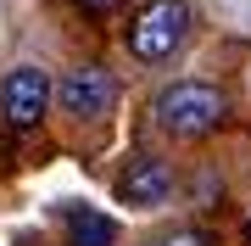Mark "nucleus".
Segmentation results:
<instances>
[{
	"instance_id": "8",
	"label": "nucleus",
	"mask_w": 251,
	"mask_h": 246,
	"mask_svg": "<svg viewBox=\"0 0 251 246\" xmlns=\"http://www.w3.org/2000/svg\"><path fill=\"white\" fill-rule=\"evenodd\" d=\"M78 6H84V11H112L117 0H78Z\"/></svg>"
},
{
	"instance_id": "2",
	"label": "nucleus",
	"mask_w": 251,
	"mask_h": 246,
	"mask_svg": "<svg viewBox=\"0 0 251 246\" xmlns=\"http://www.w3.org/2000/svg\"><path fill=\"white\" fill-rule=\"evenodd\" d=\"M190 23H196L190 17V0H145L134 17L123 23V45H128L134 62L162 67V62H173V56L184 51Z\"/></svg>"
},
{
	"instance_id": "1",
	"label": "nucleus",
	"mask_w": 251,
	"mask_h": 246,
	"mask_svg": "<svg viewBox=\"0 0 251 246\" xmlns=\"http://www.w3.org/2000/svg\"><path fill=\"white\" fill-rule=\"evenodd\" d=\"M224 118H229V101L206 79H173V84H162L156 101H151V123L168 140H206Z\"/></svg>"
},
{
	"instance_id": "3",
	"label": "nucleus",
	"mask_w": 251,
	"mask_h": 246,
	"mask_svg": "<svg viewBox=\"0 0 251 246\" xmlns=\"http://www.w3.org/2000/svg\"><path fill=\"white\" fill-rule=\"evenodd\" d=\"M50 101H56V79L39 62H17L0 79V118H6V129H34L50 112Z\"/></svg>"
},
{
	"instance_id": "5",
	"label": "nucleus",
	"mask_w": 251,
	"mask_h": 246,
	"mask_svg": "<svg viewBox=\"0 0 251 246\" xmlns=\"http://www.w3.org/2000/svg\"><path fill=\"white\" fill-rule=\"evenodd\" d=\"M173 185H179V173H173L168 157H151V151H140V157H128V168L117 173V201L123 207H162V201H173Z\"/></svg>"
},
{
	"instance_id": "9",
	"label": "nucleus",
	"mask_w": 251,
	"mask_h": 246,
	"mask_svg": "<svg viewBox=\"0 0 251 246\" xmlns=\"http://www.w3.org/2000/svg\"><path fill=\"white\" fill-rule=\"evenodd\" d=\"M240 241L251 246V207H246V224H240Z\"/></svg>"
},
{
	"instance_id": "7",
	"label": "nucleus",
	"mask_w": 251,
	"mask_h": 246,
	"mask_svg": "<svg viewBox=\"0 0 251 246\" xmlns=\"http://www.w3.org/2000/svg\"><path fill=\"white\" fill-rule=\"evenodd\" d=\"M151 246H212V241H206L201 229H168V235H156Z\"/></svg>"
},
{
	"instance_id": "6",
	"label": "nucleus",
	"mask_w": 251,
	"mask_h": 246,
	"mask_svg": "<svg viewBox=\"0 0 251 246\" xmlns=\"http://www.w3.org/2000/svg\"><path fill=\"white\" fill-rule=\"evenodd\" d=\"M67 246H117V224L95 207H67Z\"/></svg>"
},
{
	"instance_id": "4",
	"label": "nucleus",
	"mask_w": 251,
	"mask_h": 246,
	"mask_svg": "<svg viewBox=\"0 0 251 246\" xmlns=\"http://www.w3.org/2000/svg\"><path fill=\"white\" fill-rule=\"evenodd\" d=\"M112 101H117V79L100 62H78V67H67V73L56 79V107H62L67 118H78V123L84 118H106Z\"/></svg>"
}]
</instances>
